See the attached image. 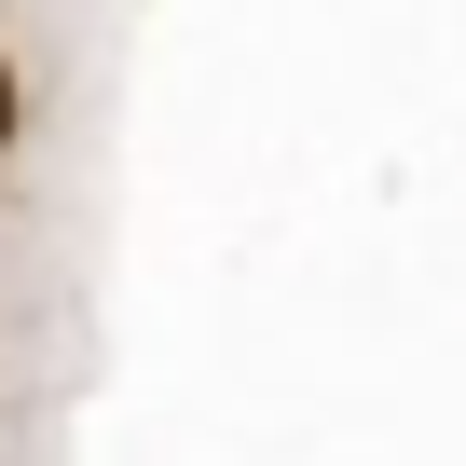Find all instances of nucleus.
Here are the masks:
<instances>
[{
	"label": "nucleus",
	"instance_id": "obj_1",
	"mask_svg": "<svg viewBox=\"0 0 466 466\" xmlns=\"http://www.w3.org/2000/svg\"><path fill=\"white\" fill-rule=\"evenodd\" d=\"M0 151H15V69H0Z\"/></svg>",
	"mask_w": 466,
	"mask_h": 466
}]
</instances>
